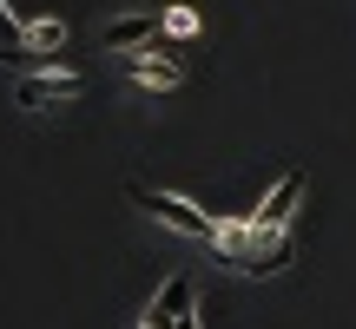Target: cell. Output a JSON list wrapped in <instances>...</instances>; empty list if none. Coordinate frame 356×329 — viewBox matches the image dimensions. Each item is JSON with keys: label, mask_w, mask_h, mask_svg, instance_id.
<instances>
[{"label": "cell", "mask_w": 356, "mask_h": 329, "mask_svg": "<svg viewBox=\"0 0 356 329\" xmlns=\"http://www.w3.org/2000/svg\"><path fill=\"white\" fill-rule=\"evenodd\" d=\"M297 204H304V171H284L277 185H270V198H264V204H257V211H251V224L277 237V230H291Z\"/></svg>", "instance_id": "3957f363"}, {"label": "cell", "mask_w": 356, "mask_h": 329, "mask_svg": "<svg viewBox=\"0 0 356 329\" xmlns=\"http://www.w3.org/2000/svg\"><path fill=\"white\" fill-rule=\"evenodd\" d=\"M172 329H204V323H198V310H191V317H178Z\"/></svg>", "instance_id": "9c48e42d"}, {"label": "cell", "mask_w": 356, "mask_h": 329, "mask_svg": "<svg viewBox=\"0 0 356 329\" xmlns=\"http://www.w3.org/2000/svg\"><path fill=\"white\" fill-rule=\"evenodd\" d=\"M191 26H198L191 7H165V33H191Z\"/></svg>", "instance_id": "ba28073f"}, {"label": "cell", "mask_w": 356, "mask_h": 329, "mask_svg": "<svg viewBox=\"0 0 356 329\" xmlns=\"http://www.w3.org/2000/svg\"><path fill=\"white\" fill-rule=\"evenodd\" d=\"M99 47L106 53H152V47H165V40H159V13H113L106 33H99Z\"/></svg>", "instance_id": "7a4b0ae2"}, {"label": "cell", "mask_w": 356, "mask_h": 329, "mask_svg": "<svg viewBox=\"0 0 356 329\" xmlns=\"http://www.w3.org/2000/svg\"><path fill=\"white\" fill-rule=\"evenodd\" d=\"M13 99L20 106H66V99H86V79L79 73H26L13 86Z\"/></svg>", "instance_id": "277c9868"}, {"label": "cell", "mask_w": 356, "mask_h": 329, "mask_svg": "<svg viewBox=\"0 0 356 329\" xmlns=\"http://www.w3.org/2000/svg\"><path fill=\"white\" fill-rule=\"evenodd\" d=\"M126 73L132 79H145V86H178V79H185V66L172 60V53H126Z\"/></svg>", "instance_id": "5b68a950"}, {"label": "cell", "mask_w": 356, "mask_h": 329, "mask_svg": "<svg viewBox=\"0 0 356 329\" xmlns=\"http://www.w3.org/2000/svg\"><path fill=\"white\" fill-rule=\"evenodd\" d=\"M126 198L139 204L145 217H159L165 230H178V237H191V244H211V251H218V230H225V217L198 211L191 198H178V191H159V185H139V178H126Z\"/></svg>", "instance_id": "6da1fadb"}, {"label": "cell", "mask_w": 356, "mask_h": 329, "mask_svg": "<svg viewBox=\"0 0 356 329\" xmlns=\"http://www.w3.org/2000/svg\"><path fill=\"white\" fill-rule=\"evenodd\" d=\"M0 60H33V40H26V20L0 0Z\"/></svg>", "instance_id": "8992f818"}, {"label": "cell", "mask_w": 356, "mask_h": 329, "mask_svg": "<svg viewBox=\"0 0 356 329\" xmlns=\"http://www.w3.org/2000/svg\"><path fill=\"white\" fill-rule=\"evenodd\" d=\"M26 40H33V53H53L66 40V26L60 20H26Z\"/></svg>", "instance_id": "52a82bcc"}]
</instances>
